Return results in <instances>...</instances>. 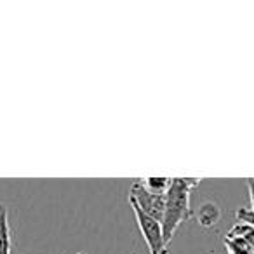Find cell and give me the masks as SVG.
Here are the masks:
<instances>
[{"instance_id":"7a4b0ae2","label":"cell","mask_w":254,"mask_h":254,"mask_svg":"<svg viewBox=\"0 0 254 254\" xmlns=\"http://www.w3.org/2000/svg\"><path fill=\"white\" fill-rule=\"evenodd\" d=\"M132 211L136 216V223H138L139 230H141V235L145 239L146 246H148L150 254H169L167 251V242L164 239V230H162V223L159 219L152 218L146 212L141 211L138 204L131 202Z\"/></svg>"},{"instance_id":"30bf717a","label":"cell","mask_w":254,"mask_h":254,"mask_svg":"<svg viewBox=\"0 0 254 254\" xmlns=\"http://www.w3.org/2000/svg\"><path fill=\"white\" fill-rule=\"evenodd\" d=\"M77 254H85V253H77Z\"/></svg>"},{"instance_id":"6da1fadb","label":"cell","mask_w":254,"mask_h":254,"mask_svg":"<svg viewBox=\"0 0 254 254\" xmlns=\"http://www.w3.org/2000/svg\"><path fill=\"white\" fill-rule=\"evenodd\" d=\"M200 183L198 178H171V187L166 193V211L162 218L164 239L169 244L181 223L191 218L190 193Z\"/></svg>"},{"instance_id":"ba28073f","label":"cell","mask_w":254,"mask_h":254,"mask_svg":"<svg viewBox=\"0 0 254 254\" xmlns=\"http://www.w3.org/2000/svg\"><path fill=\"white\" fill-rule=\"evenodd\" d=\"M237 221L239 223H246V225L254 226V211L253 209H246V207H240L237 211Z\"/></svg>"},{"instance_id":"52a82bcc","label":"cell","mask_w":254,"mask_h":254,"mask_svg":"<svg viewBox=\"0 0 254 254\" xmlns=\"http://www.w3.org/2000/svg\"><path fill=\"white\" fill-rule=\"evenodd\" d=\"M226 237H242L254 251V226L246 225V223H237V225L226 233Z\"/></svg>"},{"instance_id":"5b68a950","label":"cell","mask_w":254,"mask_h":254,"mask_svg":"<svg viewBox=\"0 0 254 254\" xmlns=\"http://www.w3.org/2000/svg\"><path fill=\"white\" fill-rule=\"evenodd\" d=\"M0 254H11V226L5 204L0 202Z\"/></svg>"},{"instance_id":"277c9868","label":"cell","mask_w":254,"mask_h":254,"mask_svg":"<svg viewBox=\"0 0 254 254\" xmlns=\"http://www.w3.org/2000/svg\"><path fill=\"white\" fill-rule=\"evenodd\" d=\"M221 219V209L218 207V204L214 202H204V204L198 207L197 212V221L204 228H212L216 226Z\"/></svg>"},{"instance_id":"9c48e42d","label":"cell","mask_w":254,"mask_h":254,"mask_svg":"<svg viewBox=\"0 0 254 254\" xmlns=\"http://www.w3.org/2000/svg\"><path fill=\"white\" fill-rule=\"evenodd\" d=\"M247 187H249V195H251V205H253V211H254V178H247Z\"/></svg>"},{"instance_id":"8992f818","label":"cell","mask_w":254,"mask_h":254,"mask_svg":"<svg viewBox=\"0 0 254 254\" xmlns=\"http://www.w3.org/2000/svg\"><path fill=\"white\" fill-rule=\"evenodd\" d=\"M141 183L145 185L146 190H150L152 193H167L171 187V178L166 176H146L141 180Z\"/></svg>"},{"instance_id":"3957f363","label":"cell","mask_w":254,"mask_h":254,"mask_svg":"<svg viewBox=\"0 0 254 254\" xmlns=\"http://www.w3.org/2000/svg\"><path fill=\"white\" fill-rule=\"evenodd\" d=\"M129 202L138 204L143 212L162 223L164 211H166V193H152L150 190H146L141 181H136L131 187Z\"/></svg>"}]
</instances>
